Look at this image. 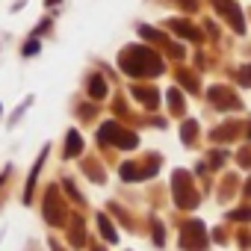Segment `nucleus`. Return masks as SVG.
<instances>
[{
	"label": "nucleus",
	"mask_w": 251,
	"mask_h": 251,
	"mask_svg": "<svg viewBox=\"0 0 251 251\" xmlns=\"http://www.w3.org/2000/svg\"><path fill=\"white\" fill-rule=\"evenodd\" d=\"M118 62H121L124 71L133 74V77H151V74H160L163 71L160 56L154 50H148V48H127V50L121 53Z\"/></svg>",
	"instance_id": "obj_1"
},
{
	"label": "nucleus",
	"mask_w": 251,
	"mask_h": 251,
	"mask_svg": "<svg viewBox=\"0 0 251 251\" xmlns=\"http://www.w3.org/2000/svg\"><path fill=\"white\" fill-rule=\"evenodd\" d=\"M100 136H103V139H112V142L121 145V148H133V145H136V136L127 133V130H121L118 124H103V127H100Z\"/></svg>",
	"instance_id": "obj_2"
},
{
	"label": "nucleus",
	"mask_w": 251,
	"mask_h": 251,
	"mask_svg": "<svg viewBox=\"0 0 251 251\" xmlns=\"http://www.w3.org/2000/svg\"><path fill=\"white\" fill-rule=\"evenodd\" d=\"M216 3V9L225 15V18H230V27L236 30V33H242L245 30V24H242V15H239V9H236V3L233 0H213Z\"/></svg>",
	"instance_id": "obj_3"
},
{
	"label": "nucleus",
	"mask_w": 251,
	"mask_h": 251,
	"mask_svg": "<svg viewBox=\"0 0 251 251\" xmlns=\"http://www.w3.org/2000/svg\"><path fill=\"white\" fill-rule=\"evenodd\" d=\"M172 30H175L177 36H183V39H192V42H198V39H201V33H198V30H192L186 21H172Z\"/></svg>",
	"instance_id": "obj_4"
},
{
	"label": "nucleus",
	"mask_w": 251,
	"mask_h": 251,
	"mask_svg": "<svg viewBox=\"0 0 251 251\" xmlns=\"http://www.w3.org/2000/svg\"><path fill=\"white\" fill-rule=\"evenodd\" d=\"M65 154H68V157H74V154H80V136H77L74 130L68 133V148H65Z\"/></svg>",
	"instance_id": "obj_5"
},
{
	"label": "nucleus",
	"mask_w": 251,
	"mask_h": 251,
	"mask_svg": "<svg viewBox=\"0 0 251 251\" xmlns=\"http://www.w3.org/2000/svg\"><path fill=\"white\" fill-rule=\"evenodd\" d=\"M103 95H106L103 80H100V77H92V98H103Z\"/></svg>",
	"instance_id": "obj_6"
},
{
	"label": "nucleus",
	"mask_w": 251,
	"mask_h": 251,
	"mask_svg": "<svg viewBox=\"0 0 251 251\" xmlns=\"http://www.w3.org/2000/svg\"><path fill=\"white\" fill-rule=\"evenodd\" d=\"M36 50H39V42H30V45H27V48H24V53H27V56H33V53H36Z\"/></svg>",
	"instance_id": "obj_7"
},
{
	"label": "nucleus",
	"mask_w": 251,
	"mask_h": 251,
	"mask_svg": "<svg viewBox=\"0 0 251 251\" xmlns=\"http://www.w3.org/2000/svg\"><path fill=\"white\" fill-rule=\"evenodd\" d=\"M233 219H251V210H239V213H233Z\"/></svg>",
	"instance_id": "obj_8"
},
{
	"label": "nucleus",
	"mask_w": 251,
	"mask_h": 251,
	"mask_svg": "<svg viewBox=\"0 0 251 251\" xmlns=\"http://www.w3.org/2000/svg\"><path fill=\"white\" fill-rule=\"evenodd\" d=\"M242 83H251V68H242Z\"/></svg>",
	"instance_id": "obj_9"
},
{
	"label": "nucleus",
	"mask_w": 251,
	"mask_h": 251,
	"mask_svg": "<svg viewBox=\"0 0 251 251\" xmlns=\"http://www.w3.org/2000/svg\"><path fill=\"white\" fill-rule=\"evenodd\" d=\"M248 192H251V183H248Z\"/></svg>",
	"instance_id": "obj_10"
},
{
	"label": "nucleus",
	"mask_w": 251,
	"mask_h": 251,
	"mask_svg": "<svg viewBox=\"0 0 251 251\" xmlns=\"http://www.w3.org/2000/svg\"><path fill=\"white\" fill-rule=\"evenodd\" d=\"M248 136H251V130H248Z\"/></svg>",
	"instance_id": "obj_11"
}]
</instances>
